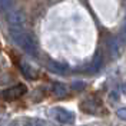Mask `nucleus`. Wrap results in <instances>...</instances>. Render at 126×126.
I'll return each mask as SVG.
<instances>
[{"label":"nucleus","mask_w":126,"mask_h":126,"mask_svg":"<svg viewBox=\"0 0 126 126\" xmlns=\"http://www.w3.org/2000/svg\"><path fill=\"white\" fill-rule=\"evenodd\" d=\"M9 36L27 55L33 56V57L37 56V45H36V40H34V37L32 36L30 33L23 32V29L9 27Z\"/></svg>","instance_id":"f257e3e1"},{"label":"nucleus","mask_w":126,"mask_h":126,"mask_svg":"<svg viewBox=\"0 0 126 126\" xmlns=\"http://www.w3.org/2000/svg\"><path fill=\"white\" fill-rule=\"evenodd\" d=\"M6 22L9 27H15V29H23L26 23V15L22 10H10L6 13Z\"/></svg>","instance_id":"f03ea898"},{"label":"nucleus","mask_w":126,"mask_h":126,"mask_svg":"<svg viewBox=\"0 0 126 126\" xmlns=\"http://www.w3.org/2000/svg\"><path fill=\"white\" fill-rule=\"evenodd\" d=\"M26 92H27L26 85L19 83V85H16V86H12V87H9V89H6V90H3V92H1V97H3L4 100L12 102V100H16V99H20Z\"/></svg>","instance_id":"7ed1b4c3"},{"label":"nucleus","mask_w":126,"mask_h":126,"mask_svg":"<svg viewBox=\"0 0 126 126\" xmlns=\"http://www.w3.org/2000/svg\"><path fill=\"white\" fill-rule=\"evenodd\" d=\"M52 116L59 122V123H63V125H70L75 122V115L72 113L70 110L64 109V108H53L50 110Z\"/></svg>","instance_id":"20e7f679"},{"label":"nucleus","mask_w":126,"mask_h":126,"mask_svg":"<svg viewBox=\"0 0 126 126\" xmlns=\"http://www.w3.org/2000/svg\"><path fill=\"white\" fill-rule=\"evenodd\" d=\"M47 69L50 72H53V73H56V75H66L67 66L64 63L56 62V60H49L47 62Z\"/></svg>","instance_id":"39448f33"},{"label":"nucleus","mask_w":126,"mask_h":126,"mask_svg":"<svg viewBox=\"0 0 126 126\" xmlns=\"http://www.w3.org/2000/svg\"><path fill=\"white\" fill-rule=\"evenodd\" d=\"M106 47H108V52L110 53V56H112L113 59L119 55V42H118V39L109 36V37L106 39Z\"/></svg>","instance_id":"423d86ee"},{"label":"nucleus","mask_w":126,"mask_h":126,"mask_svg":"<svg viewBox=\"0 0 126 126\" xmlns=\"http://www.w3.org/2000/svg\"><path fill=\"white\" fill-rule=\"evenodd\" d=\"M102 64H103V59H102V56H100V53L97 52V53L94 55L92 63L89 64V70H87V72H89V73H96V72L100 70Z\"/></svg>","instance_id":"0eeeda50"},{"label":"nucleus","mask_w":126,"mask_h":126,"mask_svg":"<svg viewBox=\"0 0 126 126\" xmlns=\"http://www.w3.org/2000/svg\"><path fill=\"white\" fill-rule=\"evenodd\" d=\"M20 70H22V73H23L24 76L27 79H34L36 78V70L32 67L29 63H26V62H20Z\"/></svg>","instance_id":"6e6552de"},{"label":"nucleus","mask_w":126,"mask_h":126,"mask_svg":"<svg viewBox=\"0 0 126 126\" xmlns=\"http://www.w3.org/2000/svg\"><path fill=\"white\" fill-rule=\"evenodd\" d=\"M52 92L57 97H63V96H66V93H67V89H66V86L63 83H53Z\"/></svg>","instance_id":"1a4fd4ad"},{"label":"nucleus","mask_w":126,"mask_h":126,"mask_svg":"<svg viewBox=\"0 0 126 126\" xmlns=\"http://www.w3.org/2000/svg\"><path fill=\"white\" fill-rule=\"evenodd\" d=\"M15 7V0H0V12L1 13H9Z\"/></svg>","instance_id":"9d476101"},{"label":"nucleus","mask_w":126,"mask_h":126,"mask_svg":"<svg viewBox=\"0 0 126 126\" xmlns=\"http://www.w3.org/2000/svg\"><path fill=\"white\" fill-rule=\"evenodd\" d=\"M116 115L119 116V119L126 120V108H120V109H118L116 110Z\"/></svg>","instance_id":"9b49d317"},{"label":"nucleus","mask_w":126,"mask_h":126,"mask_svg":"<svg viewBox=\"0 0 126 126\" xmlns=\"http://www.w3.org/2000/svg\"><path fill=\"white\" fill-rule=\"evenodd\" d=\"M72 87H73L75 90H80V89H83V87H85V83H83V82H73Z\"/></svg>","instance_id":"f8f14e48"},{"label":"nucleus","mask_w":126,"mask_h":126,"mask_svg":"<svg viewBox=\"0 0 126 126\" xmlns=\"http://www.w3.org/2000/svg\"><path fill=\"white\" fill-rule=\"evenodd\" d=\"M23 126H34V122H33V120H30V119H27V120L23 123Z\"/></svg>","instance_id":"ddd939ff"},{"label":"nucleus","mask_w":126,"mask_h":126,"mask_svg":"<svg viewBox=\"0 0 126 126\" xmlns=\"http://www.w3.org/2000/svg\"><path fill=\"white\" fill-rule=\"evenodd\" d=\"M34 126H45V125H43L42 122H39V120H36V122H34Z\"/></svg>","instance_id":"4468645a"},{"label":"nucleus","mask_w":126,"mask_h":126,"mask_svg":"<svg viewBox=\"0 0 126 126\" xmlns=\"http://www.w3.org/2000/svg\"><path fill=\"white\" fill-rule=\"evenodd\" d=\"M10 126H20V125H19V122H17V120H15V122H12V123H10Z\"/></svg>","instance_id":"2eb2a0df"}]
</instances>
